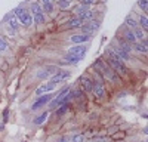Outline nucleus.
<instances>
[{"instance_id": "1", "label": "nucleus", "mask_w": 148, "mask_h": 142, "mask_svg": "<svg viewBox=\"0 0 148 142\" xmlns=\"http://www.w3.org/2000/svg\"><path fill=\"white\" fill-rule=\"evenodd\" d=\"M15 18L22 24L24 27H30L33 24V16L30 15V12H27L24 8H16L15 9Z\"/></svg>"}, {"instance_id": "2", "label": "nucleus", "mask_w": 148, "mask_h": 142, "mask_svg": "<svg viewBox=\"0 0 148 142\" xmlns=\"http://www.w3.org/2000/svg\"><path fill=\"white\" fill-rule=\"evenodd\" d=\"M52 101V95L51 93H46V95H42V96H39L36 99V102L31 105V110L33 111H36V110H40L42 106H45V105H47L49 102Z\"/></svg>"}, {"instance_id": "3", "label": "nucleus", "mask_w": 148, "mask_h": 142, "mask_svg": "<svg viewBox=\"0 0 148 142\" xmlns=\"http://www.w3.org/2000/svg\"><path fill=\"white\" fill-rule=\"evenodd\" d=\"M88 49H89L88 44H74L73 47L68 49V53L74 55V56H79V58H83L86 53H88Z\"/></svg>"}, {"instance_id": "4", "label": "nucleus", "mask_w": 148, "mask_h": 142, "mask_svg": "<svg viewBox=\"0 0 148 142\" xmlns=\"http://www.w3.org/2000/svg\"><path fill=\"white\" fill-rule=\"evenodd\" d=\"M71 76V71H68V70H58L56 73L51 77V83H53V85H56V83H61V81H64V80H67L68 77Z\"/></svg>"}, {"instance_id": "5", "label": "nucleus", "mask_w": 148, "mask_h": 142, "mask_svg": "<svg viewBox=\"0 0 148 142\" xmlns=\"http://www.w3.org/2000/svg\"><path fill=\"white\" fill-rule=\"evenodd\" d=\"M98 28H99V21H90L89 24H83L80 27L82 34H88V36H92Z\"/></svg>"}, {"instance_id": "6", "label": "nucleus", "mask_w": 148, "mask_h": 142, "mask_svg": "<svg viewBox=\"0 0 148 142\" xmlns=\"http://www.w3.org/2000/svg\"><path fill=\"white\" fill-rule=\"evenodd\" d=\"M55 86L56 85H53V83H45V85H42L40 87H37L36 89V95L37 96H42V95H46V93H51L53 89H55Z\"/></svg>"}, {"instance_id": "7", "label": "nucleus", "mask_w": 148, "mask_h": 142, "mask_svg": "<svg viewBox=\"0 0 148 142\" xmlns=\"http://www.w3.org/2000/svg\"><path fill=\"white\" fill-rule=\"evenodd\" d=\"M92 36H88V34H74L70 37V42L74 43V44H84L86 42L90 40Z\"/></svg>"}, {"instance_id": "8", "label": "nucleus", "mask_w": 148, "mask_h": 142, "mask_svg": "<svg viewBox=\"0 0 148 142\" xmlns=\"http://www.w3.org/2000/svg\"><path fill=\"white\" fill-rule=\"evenodd\" d=\"M80 81H82V90L86 92V93H90L92 92V87H93V81L88 76H83L80 79Z\"/></svg>"}, {"instance_id": "9", "label": "nucleus", "mask_w": 148, "mask_h": 142, "mask_svg": "<svg viewBox=\"0 0 148 142\" xmlns=\"http://www.w3.org/2000/svg\"><path fill=\"white\" fill-rule=\"evenodd\" d=\"M92 92L95 93V96L98 98H102L105 95V89H104V85L101 81H93V87H92Z\"/></svg>"}, {"instance_id": "10", "label": "nucleus", "mask_w": 148, "mask_h": 142, "mask_svg": "<svg viewBox=\"0 0 148 142\" xmlns=\"http://www.w3.org/2000/svg\"><path fill=\"white\" fill-rule=\"evenodd\" d=\"M111 47H113V46H111ZM113 49H114V52L117 53V56H119V59H120V61L121 62H126V61H130V53H127L126 51H123L121 49V47H113Z\"/></svg>"}, {"instance_id": "11", "label": "nucleus", "mask_w": 148, "mask_h": 142, "mask_svg": "<svg viewBox=\"0 0 148 142\" xmlns=\"http://www.w3.org/2000/svg\"><path fill=\"white\" fill-rule=\"evenodd\" d=\"M49 77H52V74L47 71V68L45 67V68H42V70H39L36 73V79H39V80H47Z\"/></svg>"}, {"instance_id": "12", "label": "nucleus", "mask_w": 148, "mask_h": 142, "mask_svg": "<svg viewBox=\"0 0 148 142\" xmlns=\"http://www.w3.org/2000/svg\"><path fill=\"white\" fill-rule=\"evenodd\" d=\"M82 25H83V21L79 16H74L68 21V27H71V28H80Z\"/></svg>"}, {"instance_id": "13", "label": "nucleus", "mask_w": 148, "mask_h": 142, "mask_svg": "<svg viewBox=\"0 0 148 142\" xmlns=\"http://www.w3.org/2000/svg\"><path fill=\"white\" fill-rule=\"evenodd\" d=\"M117 40H119V44H120L119 47H121L123 51H126L127 53H130V52L133 51V47H132V44H130V43H127L126 40H123V39H117Z\"/></svg>"}, {"instance_id": "14", "label": "nucleus", "mask_w": 148, "mask_h": 142, "mask_svg": "<svg viewBox=\"0 0 148 142\" xmlns=\"http://www.w3.org/2000/svg\"><path fill=\"white\" fill-rule=\"evenodd\" d=\"M125 25H126L127 28H132V30H135V28H138V22L135 21L132 16H127V18L125 19Z\"/></svg>"}, {"instance_id": "15", "label": "nucleus", "mask_w": 148, "mask_h": 142, "mask_svg": "<svg viewBox=\"0 0 148 142\" xmlns=\"http://www.w3.org/2000/svg\"><path fill=\"white\" fill-rule=\"evenodd\" d=\"M64 59H65V62H68V64H79L83 58H79V56H74V55H70L68 53V55H65Z\"/></svg>"}, {"instance_id": "16", "label": "nucleus", "mask_w": 148, "mask_h": 142, "mask_svg": "<svg viewBox=\"0 0 148 142\" xmlns=\"http://www.w3.org/2000/svg\"><path fill=\"white\" fill-rule=\"evenodd\" d=\"M125 40H126L127 43H130V44H133L135 42H136V39H135L132 30H126V31H125Z\"/></svg>"}, {"instance_id": "17", "label": "nucleus", "mask_w": 148, "mask_h": 142, "mask_svg": "<svg viewBox=\"0 0 148 142\" xmlns=\"http://www.w3.org/2000/svg\"><path fill=\"white\" fill-rule=\"evenodd\" d=\"M88 10H90L89 9V6H86V5H79V6H76V8H74V12H76V14H77V16H80V15H83L84 14V12H88Z\"/></svg>"}, {"instance_id": "18", "label": "nucleus", "mask_w": 148, "mask_h": 142, "mask_svg": "<svg viewBox=\"0 0 148 142\" xmlns=\"http://www.w3.org/2000/svg\"><path fill=\"white\" fill-rule=\"evenodd\" d=\"M47 115H49V113H47V111L42 113L39 117H36V118H34V124H42V123H45V120L47 118Z\"/></svg>"}, {"instance_id": "19", "label": "nucleus", "mask_w": 148, "mask_h": 142, "mask_svg": "<svg viewBox=\"0 0 148 142\" xmlns=\"http://www.w3.org/2000/svg\"><path fill=\"white\" fill-rule=\"evenodd\" d=\"M45 21H46V18H45V15L43 14H37V15H33V24H45Z\"/></svg>"}, {"instance_id": "20", "label": "nucleus", "mask_w": 148, "mask_h": 142, "mask_svg": "<svg viewBox=\"0 0 148 142\" xmlns=\"http://www.w3.org/2000/svg\"><path fill=\"white\" fill-rule=\"evenodd\" d=\"M133 36L136 40H144L145 39V31H142L141 28H135L133 30Z\"/></svg>"}, {"instance_id": "21", "label": "nucleus", "mask_w": 148, "mask_h": 142, "mask_svg": "<svg viewBox=\"0 0 148 142\" xmlns=\"http://www.w3.org/2000/svg\"><path fill=\"white\" fill-rule=\"evenodd\" d=\"M8 25H9L10 30H16V28H18V19H16L15 16H10V18L8 19Z\"/></svg>"}, {"instance_id": "22", "label": "nucleus", "mask_w": 148, "mask_h": 142, "mask_svg": "<svg viewBox=\"0 0 148 142\" xmlns=\"http://www.w3.org/2000/svg\"><path fill=\"white\" fill-rule=\"evenodd\" d=\"M31 12H33V15H37V14H43L42 6H40V5H37V3H33V5H31Z\"/></svg>"}, {"instance_id": "23", "label": "nucleus", "mask_w": 148, "mask_h": 142, "mask_svg": "<svg viewBox=\"0 0 148 142\" xmlns=\"http://www.w3.org/2000/svg\"><path fill=\"white\" fill-rule=\"evenodd\" d=\"M139 24H141V27H142L144 30H147V27H148V18H147V15H141Z\"/></svg>"}, {"instance_id": "24", "label": "nucleus", "mask_w": 148, "mask_h": 142, "mask_svg": "<svg viewBox=\"0 0 148 142\" xmlns=\"http://www.w3.org/2000/svg\"><path fill=\"white\" fill-rule=\"evenodd\" d=\"M132 47H135V49H136L138 52H141V53H147V47H144L141 43H133Z\"/></svg>"}, {"instance_id": "25", "label": "nucleus", "mask_w": 148, "mask_h": 142, "mask_svg": "<svg viewBox=\"0 0 148 142\" xmlns=\"http://www.w3.org/2000/svg\"><path fill=\"white\" fill-rule=\"evenodd\" d=\"M42 10L43 12H47V14H52V12H53V5L52 3H46V5L42 6Z\"/></svg>"}, {"instance_id": "26", "label": "nucleus", "mask_w": 148, "mask_h": 142, "mask_svg": "<svg viewBox=\"0 0 148 142\" xmlns=\"http://www.w3.org/2000/svg\"><path fill=\"white\" fill-rule=\"evenodd\" d=\"M68 106H70V104H65V105H61V108H58L56 110V115L59 117V115H62L67 110H68Z\"/></svg>"}, {"instance_id": "27", "label": "nucleus", "mask_w": 148, "mask_h": 142, "mask_svg": "<svg viewBox=\"0 0 148 142\" xmlns=\"http://www.w3.org/2000/svg\"><path fill=\"white\" fill-rule=\"evenodd\" d=\"M138 6L142 9V12H147V9H148V2H147V0H138Z\"/></svg>"}, {"instance_id": "28", "label": "nucleus", "mask_w": 148, "mask_h": 142, "mask_svg": "<svg viewBox=\"0 0 148 142\" xmlns=\"http://www.w3.org/2000/svg\"><path fill=\"white\" fill-rule=\"evenodd\" d=\"M71 142H84V135H83V133H80V135H74L73 139H71Z\"/></svg>"}, {"instance_id": "29", "label": "nucleus", "mask_w": 148, "mask_h": 142, "mask_svg": "<svg viewBox=\"0 0 148 142\" xmlns=\"http://www.w3.org/2000/svg\"><path fill=\"white\" fill-rule=\"evenodd\" d=\"M8 51V44H6V42L3 40V39H0V53H3V52H6Z\"/></svg>"}, {"instance_id": "30", "label": "nucleus", "mask_w": 148, "mask_h": 142, "mask_svg": "<svg viewBox=\"0 0 148 142\" xmlns=\"http://www.w3.org/2000/svg\"><path fill=\"white\" fill-rule=\"evenodd\" d=\"M70 2H61V0H59V2H58V6L61 8V9H67V8H70Z\"/></svg>"}, {"instance_id": "31", "label": "nucleus", "mask_w": 148, "mask_h": 142, "mask_svg": "<svg viewBox=\"0 0 148 142\" xmlns=\"http://www.w3.org/2000/svg\"><path fill=\"white\" fill-rule=\"evenodd\" d=\"M98 0H82V5H86V6H90V5H95Z\"/></svg>"}, {"instance_id": "32", "label": "nucleus", "mask_w": 148, "mask_h": 142, "mask_svg": "<svg viewBox=\"0 0 148 142\" xmlns=\"http://www.w3.org/2000/svg\"><path fill=\"white\" fill-rule=\"evenodd\" d=\"M8 114H9V110H5V111H3V120H5V122L8 120Z\"/></svg>"}, {"instance_id": "33", "label": "nucleus", "mask_w": 148, "mask_h": 142, "mask_svg": "<svg viewBox=\"0 0 148 142\" xmlns=\"http://www.w3.org/2000/svg\"><path fill=\"white\" fill-rule=\"evenodd\" d=\"M56 142H70V139H68V138H65V136H64V138H59V139H58V141H56Z\"/></svg>"}, {"instance_id": "34", "label": "nucleus", "mask_w": 148, "mask_h": 142, "mask_svg": "<svg viewBox=\"0 0 148 142\" xmlns=\"http://www.w3.org/2000/svg\"><path fill=\"white\" fill-rule=\"evenodd\" d=\"M42 3L46 5V3H52V0H42Z\"/></svg>"}, {"instance_id": "35", "label": "nucleus", "mask_w": 148, "mask_h": 142, "mask_svg": "<svg viewBox=\"0 0 148 142\" xmlns=\"http://www.w3.org/2000/svg\"><path fill=\"white\" fill-rule=\"evenodd\" d=\"M61 2H70L71 3V0H61Z\"/></svg>"}, {"instance_id": "36", "label": "nucleus", "mask_w": 148, "mask_h": 142, "mask_svg": "<svg viewBox=\"0 0 148 142\" xmlns=\"http://www.w3.org/2000/svg\"><path fill=\"white\" fill-rule=\"evenodd\" d=\"M89 142H95V141H89Z\"/></svg>"}, {"instance_id": "37", "label": "nucleus", "mask_w": 148, "mask_h": 142, "mask_svg": "<svg viewBox=\"0 0 148 142\" xmlns=\"http://www.w3.org/2000/svg\"><path fill=\"white\" fill-rule=\"evenodd\" d=\"M55 2H59V0H55Z\"/></svg>"}]
</instances>
